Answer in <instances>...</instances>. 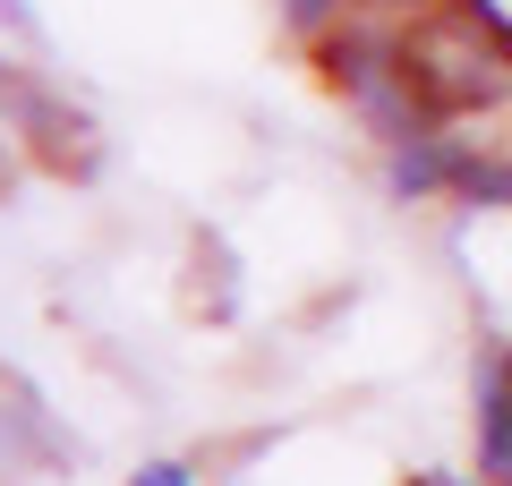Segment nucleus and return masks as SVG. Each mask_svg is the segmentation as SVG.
Returning <instances> with one entry per match:
<instances>
[{"label": "nucleus", "instance_id": "obj_1", "mask_svg": "<svg viewBox=\"0 0 512 486\" xmlns=\"http://www.w3.org/2000/svg\"><path fill=\"white\" fill-rule=\"evenodd\" d=\"M0 103H9V111H18V128H26V137H35L43 145V154H52L60 162V171H69V154L77 162H94V128L86 120H77V111L69 103H60V94H43L35 86V77H18V69H9V60H0Z\"/></svg>", "mask_w": 512, "mask_h": 486}, {"label": "nucleus", "instance_id": "obj_2", "mask_svg": "<svg viewBox=\"0 0 512 486\" xmlns=\"http://www.w3.org/2000/svg\"><path fill=\"white\" fill-rule=\"evenodd\" d=\"M461 162H470V145H461V137H436V128H419V137H402L393 154H384V188H393L402 205L453 197V188H461Z\"/></svg>", "mask_w": 512, "mask_h": 486}, {"label": "nucleus", "instance_id": "obj_3", "mask_svg": "<svg viewBox=\"0 0 512 486\" xmlns=\"http://www.w3.org/2000/svg\"><path fill=\"white\" fill-rule=\"evenodd\" d=\"M478 478L512 486V350L478 376Z\"/></svg>", "mask_w": 512, "mask_h": 486}, {"label": "nucleus", "instance_id": "obj_4", "mask_svg": "<svg viewBox=\"0 0 512 486\" xmlns=\"http://www.w3.org/2000/svg\"><path fill=\"white\" fill-rule=\"evenodd\" d=\"M333 9H342V0H282V18H291V26H325Z\"/></svg>", "mask_w": 512, "mask_h": 486}, {"label": "nucleus", "instance_id": "obj_5", "mask_svg": "<svg viewBox=\"0 0 512 486\" xmlns=\"http://www.w3.org/2000/svg\"><path fill=\"white\" fill-rule=\"evenodd\" d=\"M137 486H197V478H188L180 461H154V469H137Z\"/></svg>", "mask_w": 512, "mask_h": 486}, {"label": "nucleus", "instance_id": "obj_6", "mask_svg": "<svg viewBox=\"0 0 512 486\" xmlns=\"http://www.w3.org/2000/svg\"><path fill=\"white\" fill-rule=\"evenodd\" d=\"M0 188H9V162H0Z\"/></svg>", "mask_w": 512, "mask_h": 486}, {"label": "nucleus", "instance_id": "obj_7", "mask_svg": "<svg viewBox=\"0 0 512 486\" xmlns=\"http://www.w3.org/2000/svg\"><path fill=\"white\" fill-rule=\"evenodd\" d=\"M436 486H461V478H436Z\"/></svg>", "mask_w": 512, "mask_h": 486}]
</instances>
